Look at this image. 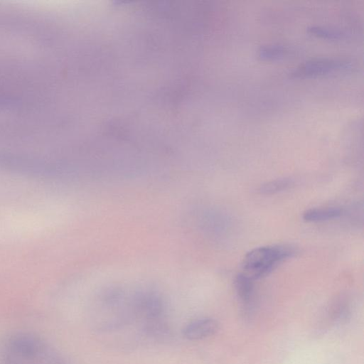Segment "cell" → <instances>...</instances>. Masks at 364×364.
Wrapping results in <instances>:
<instances>
[{"label":"cell","mask_w":364,"mask_h":364,"mask_svg":"<svg viewBox=\"0 0 364 364\" xmlns=\"http://www.w3.org/2000/svg\"><path fill=\"white\" fill-rule=\"evenodd\" d=\"M307 31L316 36L328 39H339L347 36L346 32L343 30L326 26H312Z\"/></svg>","instance_id":"8"},{"label":"cell","mask_w":364,"mask_h":364,"mask_svg":"<svg viewBox=\"0 0 364 364\" xmlns=\"http://www.w3.org/2000/svg\"><path fill=\"white\" fill-rule=\"evenodd\" d=\"M0 364H68L44 338L33 332L14 331L0 339Z\"/></svg>","instance_id":"1"},{"label":"cell","mask_w":364,"mask_h":364,"mask_svg":"<svg viewBox=\"0 0 364 364\" xmlns=\"http://www.w3.org/2000/svg\"><path fill=\"white\" fill-rule=\"evenodd\" d=\"M293 182L289 178L277 179L267 182L259 188V191L262 194H272L276 193L288 188Z\"/></svg>","instance_id":"9"},{"label":"cell","mask_w":364,"mask_h":364,"mask_svg":"<svg viewBox=\"0 0 364 364\" xmlns=\"http://www.w3.org/2000/svg\"><path fill=\"white\" fill-rule=\"evenodd\" d=\"M289 50L287 47L272 44L261 46L258 50L259 57L263 60H276L287 56Z\"/></svg>","instance_id":"7"},{"label":"cell","mask_w":364,"mask_h":364,"mask_svg":"<svg viewBox=\"0 0 364 364\" xmlns=\"http://www.w3.org/2000/svg\"><path fill=\"white\" fill-rule=\"evenodd\" d=\"M295 249L287 245H267L256 247L245 256L242 262L244 274L252 280L269 274L282 262L291 257Z\"/></svg>","instance_id":"2"},{"label":"cell","mask_w":364,"mask_h":364,"mask_svg":"<svg viewBox=\"0 0 364 364\" xmlns=\"http://www.w3.org/2000/svg\"><path fill=\"white\" fill-rule=\"evenodd\" d=\"M347 65V62L338 59L314 58L300 64L291 73V76L296 78H304L322 75L344 68Z\"/></svg>","instance_id":"3"},{"label":"cell","mask_w":364,"mask_h":364,"mask_svg":"<svg viewBox=\"0 0 364 364\" xmlns=\"http://www.w3.org/2000/svg\"><path fill=\"white\" fill-rule=\"evenodd\" d=\"M235 287L240 300L245 304H249L253 294L252 279L243 272L239 273L235 279Z\"/></svg>","instance_id":"6"},{"label":"cell","mask_w":364,"mask_h":364,"mask_svg":"<svg viewBox=\"0 0 364 364\" xmlns=\"http://www.w3.org/2000/svg\"><path fill=\"white\" fill-rule=\"evenodd\" d=\"M342 209L336 207L311 208L303 213V219L306 222H320L339 218Z\"/></svg>","instance_id":"5"},{"label":"cell","mask_w":364,"mask_h":364,"mask_svg":"<svg viewBox=\"0 0 364 364\" xmlns=\"http://www.w3.org/2000/svg\"><path fill=\"white\" fill-rule=\"evenodd\" d=\"M218 328L219 323L216 320L203 318L187 324L183 330V334L188 340H200L215 334Z\"/></svg>","instance_id":"4"}]
</instances>
